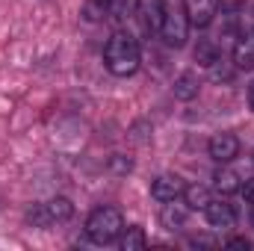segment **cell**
<instances>
[{"mask_svg": "<svg viewBox=\"0 0 254 251\" xmlns=\"http://www.w3.org/2000/svg\"><path fill=\"white\" fill-rule=\"evenodd\" d=\"M110 169H113V172H119V175H125V172H130V169H133V163H130V157L116 154V157L110 160Z\"/></svg>", "mask_w": 254, "mask_h": 251, "instance_id": "obj_20", "label": "cell"}, {"mask_svg": "<svg viewBox=\"0 0 254 251\" xmlns=\"http://www.w3.org/2000/svg\"><path fill=\"white\" fill-rule=\"evenodd\" d=\"M249 107H252V113H254V80H252V86H249Z\"/></svg>", "mask_w": 254, "mask_h": 251, "instance_id": "obj_23", "label": "cell"}, {"mask_svg": "<svg viewBox=\"0 0 254 251\" xmlns=\"http://www.w3.org/2000/svg\"><path fill=\"white\" fill-rule=\"evenodd\" d=\"M225 249H240V251H249V249H252V240H246V237H234V240H228V243H225Z\"/></svg>", "mask_w": 254, "mask_h": 251, "instance_id": "obj_21", "label": "cell"}, {"mask_svg": "<svg viewBox=\"0 0 254 251\" xmlns=\"http://www.w3.org/2000/svg\"><path fill=\"white\" fill-rule=\"evenodd\" d=\"M27 222H30L33 228H48V225H54L51 216H48V207H45V204H33V207L27 210Z\"/></svg>", "mask_w": 254, "mask_h": 251, "instance_id": "obj_16", "label": "cell"}, {"mask_svg": "<svg viewBox=\"0 0 254 251\" xmlns=\"http://www.w3.org/2000/svg\"><path fill=\"white\" fill-rule=\"evenodd\" d=\"M219 57H222V54H219V48H216L213 42H201V45H198V51H195V60L204 65V68L213 63V60H219Z\"/></svg>", "mask_w": 254, "mask_h": 251, "instance_id": "obj_18", "label": "cell"}, {"mask_svg": "<svg viewBox=\"0 0 254 251\" xmlns=\"http://www.w3.org/2000/svg\"><path fill=\"white\" fill-rule=\"evenodd\" d=\"M160 36L166 45L172 48H184L187 36H190V18L184 9V0H166V12H163V27Z\"/></svg>", "mask_w": 254, "mask_h": 251, "instance_id": "obj_3", "label": "cell"}, {"mask_svg": "<svg viewBox=\"0 0 254 251\" xmlns=\"http://www.w3.org/2000/svg\"><path fill=\"white\" fill-rule=\"evenodd\" d=\"M207 151H210V157L216 160V163H231V160H237L240 157V139L234 136V133H216L210 142H207Z\"/></svg>", "mask_w": 254, "mask_h": 251, "instance_id": "obj_5", "label": "cell"}, {"mask_svg": "<svg viewBox=\"0 0 254 251\" xmlns=\"http://www.w3.org/2000/svg\"><path fill=\"white\" fill-rule=\"evenodd\" d=\"M207 71H210V77L213 80H231V74H234V65H228V60H213V63L207 65Z\"/></svg>", "mask_w": 254, "mask_h": 251, "instance_id": "obj_19", "label": "cell"}, {"mask_svg": "<svg viewBox=\"0 0 254 251\" xmlns=\"http://www.w3.org/2000/svg\"><path fill=\"white\" fill-rule=\"evenodd\" d=\"M104 63L110 68V74L116 77H130L139 68V42L130 33H113L107 48H104Z\"/></svg>", "mask_w": 254, "mask_h": 251, "instance_id": "obj_1", "label": "cell"}, {"mask_svg": "<svg viewBox=\"0 0 254 251\" xmlns=\"http://www.w3.org/2000/svg\"><path fill=\"white\" fill-rule=\"evenodd\" d=\"M213 187L219 189L222 195H234V192L243 189V181H240V175H237L234 169H219V172L213 175Z\"/></svg>", "mask_w": 254, "mask_h": 251, "instance_id": "obj_12", "label": "cell"}, {"mask_svg": "<svg viewBox=\"0 0 254 251\" xmlns=\"http://www.w3.org/2000/svg\"><path fill=\"white\" fill-rule=\"evenodd\" d=\"M198 77L192 74V71H187V74H181L178 80H175V98L178 101H192V98H198Z\"/></svg>", "mask_w": 254, "mask_h": 251, "instance_id": "obj_14", "label": "cell"}, {"mask_svg": "<svg viewBox=\"0 0 254 251\" xmlns=\"http://www.w3.org/2000/svg\"><path fill=\"white\" fill-rule=\"evenodd\" d=\"M252 163H254V151H252Z\"/></svg>", "mask_w": 254, "mask_h": 251, "instance_id": "obj_26", "label": "cell"}, {"mask_svg": "<svg viewBox=\"0 0 254 251\" xmlns=\"http://www.w3.org/2000/svg\"><path fill=\"white\" fill-rule=\"evenodd\" d=\"M184 204L190 207V210H204L210 201H213V195H210V189L201 187V184H192V187H184Z\"/></svg>", "mask_w": 254, "mask_h": 251, "instance_id": "obj_13", "label": "cell"}, {"mask_svg": "<svg viewBox=\"0 0 254 251\" xmlns=\"http://www.w3.org/2000/svg\"><path fill=\"white\" fill-rule=\"evenodd\" d=\"M136 3L139 0H113L110 3V12L116 15V21H127L130 15H136Z\"/></svg>", "mask_w": 254, "mask_h": 251, "instance_id": "obj_17", "label": "cell"}, {"mask_svg": "<svg viewBox=\"0 0 254 251\" xmlns=\"http://www.w3.org/2000/svg\"><path fill=\"white\" fill-rule=\"evenodd\" d=\"M184 187H187V184H184L178 175H160V178L151 181V198L160 201V204H166V201H178V198L184 195Z\"/></svg>", "mask_w": 254, "mask_h": 251, "instance_id": "obj_7", "label": "cell"}, {"mask_svg": "<svg viewBox=\"0 0 254 251\" xmlns=\"http://www.w3.org/2000/svg\"><path fill=\"white\" fill-rule=\"evenodd\" d=\"M184 9H187V18H190V27H210L213 18L219 15V0H184Z\"/></svg>", "mask_w": 254, "mask_h": 251, "instance_id": "obj_4", "label": "cell"}, {"mask_svg": "<svg viewBox=\"0 0 254 251\" xmlns=\"http://www.w3.org/2000/svg\"><path fill=\"white\" fill-rule=\"evenodd\" d=\"M234 68L254 71V33L237 39V45H234Z\"/></svg>", "mask_w": 254, "mask_h": 251, "instance_id": "obj_9", "label": "cell"}, {"mask_svg": "<svg viewBox=\"0 0 254 251\" xmlns=\"http://www.w3.org/2000/svg\"><path fill=\"white\" fill-rule=\"evenodd\" d=\"M98 3H101V6H107V9H110V3H113V0H98Z\"/></svg>", "mask_w": 254, "mask_h": 251, "instance_id": "obj_24", "label": "cell"}, {"mask_svg": "<svg viewBox=\"0 0 254 251\" xmlns=\"http://www.w3.org/2000/svg\"><path fill=\"white\" fill-rule=\"evenodd\" d=\"M187 213H190V207L175 204V201H166L163 204V213H160V222H163L166 231H178V228L187 225Z\"/></svg>", "mask_w": 254, "mask_h": 251, "instance_id": "obj_10", "label": "cell"}, {"mask_svg": "<svg viewBox=\"0 0 254 251\" xmlns=\"http://www.w3.org/2000/svg\"><path fill=\"white\" fill-rule=\"evenodd\" d=\"M145 246H148V237H145V231L139 225H130V228H125L119 234V249L122 251H139Z\"/></svg>", "mask_w": 254, "mask_h": 251, "instance_id": "obj_11", "label": "cell"}, {"mask_svg": "<svg viewBox=\"0 0 254 251\" xmlns=\"http://www.w3.org/2000/svg\"><path fill=\"white\" fill-rule=\"evenodd\" d=\"M204 216H207V222H210L213 228H222V231H228V228L237 225V210H234V204H228V201H222V198H213V201L204 207Z\"/></svg>", "mask_w": 254, "mask_h": 251, "instance_id": "obj_8", "label": "cell"}, {"mask_svg": "<svg viewBox=\"0 0 254 251\" xmlns=\"http://www.w3.org/2000/svg\"><path fill=\"white\" fill-rule=\"evenodd\" d=\"M163 12H166V0H139L136 3V18L145 33H160Z\"/></svg>", "mask_w": 254, "mask_h": 251, "instance_id": "obj_6", "label": "cell"}, {"mask_svg": "<svg viewBox=\"0 0 254 251\" xmlns=\"http://www.w3.org/2000/svg\"><path fill=\"white\" fill-rule=\"evenodd\" d=\"M45 207H48V216H51V222H68L71 216H74V204L68 201V198H51V201H45Z\"/></svg>", "mask_w": 254, "mask_h": 251, "instance_id": "obj_15", "label": "cell"}, {"mask_svg": "<svg viewBox=\"0 0 254 251\" xmlns=\"http://www.w3.org/2000/svg\"><path fill=\"white\" fill-rule=\"evenodd\" d=\"M125 231V219L116 207H95L86 219V237L95 243V246H107V243H116L119 234Z\"/></svg>", "mask_w": 254, "mask_h": 251, "instance_id": "obj_2", "label": "cell"}, {"mask_svg": "<svg viewBox=\"0 0 254 251\" xmlns=\"http://www.w3.org/2000/svg\"><path fill=\"white\" fill-rule=\"evenodd\" d=\"M240 192H243V195H246V198H249V201H252V204H254V178H252V181H246V184H243V189H240Z\"/></svg>", "mask_w": 254, "mask_h": 251, "instance_id": "obj_22", "label": "cell"}, {"mask_svg": "<svg viewBox=\"0 0 254 251\" xmlns=\"http://www.w3.org/2000/svg\"><path fill=\"white\" fill-rule=\"evenodd\" d=\"M252 225H254V210H252Z\"/></svg>", "mask_w": 254, "mask_h": 251, "instance_id": "obj_25", "label": "cell"}]
</instances>
